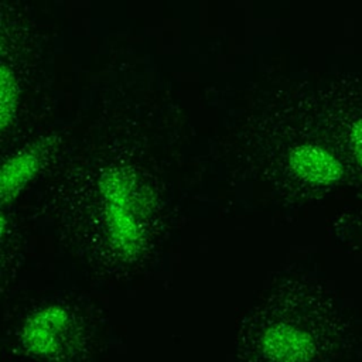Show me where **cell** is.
Segmentation results:
<instances>
[{
  "label": "cell",
  "mask_w": 362,
  "mask_h": 362,
  "mask_svg": "<svg viewBox=\"0 0 362 362\" xmlns=\"http://www.w3.org/2000/svg\"><path fill=\"white\" fill-rule=\"evenodd\" d=\"M105 202L106 225L115 247L126 255H134L143 240V229L136 211V185L122 168L106 170L99 181Z\"/></svg>",
  "instance_id": "obj_1"
},
{
  "label": "cell",
  "mask_w": 362,
  "mask_h": 362,
  "mask_svg": "<svg viewBox=\"0 0 362 362\" xmlns=\"http://www.w3.org/2000/svg\"><path fill=\"white\" fill-rule=\"evenodd\" d=\"M288 167L298 180L317 187L337 184L345 170L329 148L317 143L296 146L288 154Z\"/></svg>",
  "instance_id": "obj_2"
},
{
  "label": "cell",
  "mask_w": 362,
  "mask_h": 362,
  "mask_svg": "<svg viewBox=\"0 0 362 362\" xmlns=\"http://www.w3.org/2000/svg\"><path fill=\"white\" fill-rule=\"evenodd\" d=\"M69 327V314L61 305H48L37 311L24 325L23 344L37 356H51L59 351Z\"/></svg>",
  "instance_id": "obj_3"
},
{
  "label": "cell",
  "mask_w": 362,
  "mask_h": 362,
  "mask_svg": "<svg viewBox=\"0 0 362 362\" xmlns=\"http://www.w3.org/2000/svg\"><path fill=\"white\" fill-rule=\"evenodd\" d=\"M262 349L273 362H308L315 354V342L308 331L280 322L264 331Z\"/></svg>",
  "instance_id": "obj_4"
},
{
  "label": "cell",
  "mask_w": 362,
  "mask_h": 362,
  "mask_svg": "<svg viewBox=\"0 0 362 362\" xmlns=\"http://www.w3.org/2000/svg\"><path fill=\"white\" fill-rule=\"evenodd\" d=\"M40 157L34 151H21L11 157L1 170V197L3 199L14 197L37 173Z\"/></svg>",
  "instance_id": "obj_5"
},
{
  "label": "cell",
  "mask_w": 362,
  "mask_h": 362,
  "mask_svg": "<svg viewBox=\"0 0 362 362\" xmlns=\"http://www.w3.org/2000/svg\"><path fill=\"white\" fill-rule=\"evenodd\" d=\"M1 85H0V122H1V127H6L14 113H16V107H17V98H18V90H17V82L16 78L13 75V72L3 65L1 66V79H0Z\"/></svg>",
  "instance_id": "obj_6"
},
{
  "label": "cell",
  "mask_w": 362,
  "mask_h": 362,
  "mask_svg": "<svg viewBox=\"0 0 362 362\" xmlns=\"http://www.w3.org/2000/svg\"><path fill=\"white\" fill-rule=\"evenodd\" d=\"M351 158L359 170H362V113H355L351 116L349 133H348Z\"/></svg>",
  "instance_id": "obj_7"
}]
</instances>
